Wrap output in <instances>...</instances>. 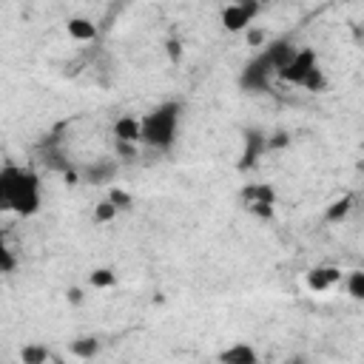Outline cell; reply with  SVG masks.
<instances>
[{
	"mask_svg": "<svg viewBox=\"0 0 364 364\" xmlns=\"http://www.w3.org/2000/svg\"><path fill=\"white\" fill-rule=\"evenodd\" d=\"M0 211L32 217L40 211V176L32 168H0Z\"/></svg>",
	"mask_w": 364,
	"mask_h": 364,
	"instance_id": "obj_1",
	"label": "cell"
},
{
	"mask_svg": "<svg viewBox=\"0 0 364 364\" xmlns=\"http://www.w3.org/2000/svg\"><path fill=\"white\" fill-rule=\"evenodd\" d=\"M179 120H182V106L176 100L160 102L157 109H151L140 120V143L154 151H168L176 143Z\"/></svg>",
	"mask_w": 364,
	"mask_h": 364,
	"instance_id": "obj_2",
	"label": "cell"
},
{
	"mask_svg": "<svg viewBox=\"0 0 364 364\" xmlns=\"http://www.w3.org/2000/svg\"><path fill=\"white\" fill-rule=\"evenodd\" d=\"M273 74H276V71L268 66V60H265L262 55H259V57H253L251 63H245V69H242V74H239V86H242V91L262 94V91L271 89Z\"/></svg>",
	"mask_w": 364,
	"mask_h": 364,
	"instance_id": "obj_3",
	"label": "cell"
},
{
	"mask_svg": "<svg viewBox=\"0 0 364 364\" xmlns=\"http://www.w3.org/2000/svg\"><path fill=\"white\" fill-rule=\"evenodd\" d=\"M259 15V3L256 0H242V3H230L222 9V26L228 32H248L253 20Z\"/></svg>",
	"mask_w": 364,
	"mask_h": 364,
	"instance_id": "obj_4",
	"label": "cell"
},
{
	"mask_svg": "<svg viewBox=\"0 0 364 364\" xmlns=\"http://www.w3.org/2000/svg\"><path fill=\"white\" fill-rule=\"evenodd\" d=\"M242 202L251 214L262 217V219H271L273 217V202H276V194L271 185H262V182H256V185H248L242 191Z\"/></svg>",
	"mask_w": 364,
	"mask_h": 364,
	"instance_id": "obj_5",
	"label": "cell"
},
{
	"mask_svg": "<svg viewBox=\"0 0 364 364\" xmlns=\"http://www.w3.org/2000/svg\"><path fill=\"white\" fill-rule=\"evenodd\" d=\"M316 66H319V63H316V51H313V48H296L293 60L279 71V77H282L284 83H291V86H302L304 77L313 71Z\"/></svg>",
	"mask_w": 364,
	"mask_h": 364,
	"instance_id": "obj_6",
	"label": "cell"
},
{
	"mask_svg": "<svg viewBox=\"0 0 364 364\" xmlns=\"http://www.w3.org/2000/svg\"><path fill=\"white\" fill-rule=\"evenodd\" d=\"M265 151H268V134H262L259 128H251V131L245 134V148H242V157H239V171L256 168Z\"/></svg>",
	"mask_w": 364,
	"mask_h": 364,
	"instance_id": "obj_7",
	"label": "cell"
},
{
	"mask_svg": "<svg viewBox=\"0 0 364 364\" xmlns=\"http://www.w3.org/2000/svg\"><path fill=\"white\" fill-rule=\"evenodd\" d=\"M342 279V271L339 268H333V265H319L313 271H307V288L313 291V293H325L330 288H336Z\"/></svg>",
	"mask_w": 364,
	"mask_h": 364,
	"instance_id": "obj_8",
	"label": "cell"
},
{
	"mask_svg": "<svg viewBox=\"0 0 364 364\" xmlns=\"http://www.w3.org/2000/svg\"><path fill=\"white\" fill-rule=\"evenodd\" d=\"M293 55H296V48L291 46V40H273V43H268L265 51H262V57L268 60V66H271L276 74L293 60Z\"/></svg>",
	"mask_w": 364,
	"mask_h": 364,
	"instance_id": "obj_9",
	"label": "cell"
},
{
	"mask_svg": "<svg viewBox=\"0 0 364 364\" xmlns=\"http://www.w3.org/2000/svg\"><path fill=\"white\" fill-rule=\"evenodd\" d=\"M219 364H259V353L248 342H237L219 353Z\"/></svg>",
	"mask_w": 364,
	"mask_h": 364,
	"instance_id": "obj_10",
	"label": "cell"
},
{
	"mask_svg": "<svg viewBox=\"0 0 364 364\" xmlns=\"http://www.w3.org/2000/svg\"><path fill=\"white\" fill-rule=\"evenodd\" d=\"M114 143H128V145H140V120L131 114H122L114 122Z\"/></svg>",
	"mask_w": 364,
	"mask_h": 364,
	"instance_id": "obj_11",
	"label": "cell"
},
{
	"mask_svg": "<svg viewBox=\"0 0 364 364\" xmlns=\"http://www.w3.org/2000/svg\"><path fill=\"white\" fill-rule=\"evenodd\" d=\"M117 176V165L111 160H97L94 165H89L83 171V179L91 182V185H106V182H111Z\"/></svg>",
	"mask_w": 364,
	"mask_h": 364,
	"instance_id": "obj_12",
	"label": "cell"
},
{
	"mask_svg": "<svg viewBox=\"0 0 364 364\" xmlns=\"http://www.w3.org/2000/svg\"><path fill=\"white\" fill-rule=\"evenodd\" d=\"M66 29H69V35L77 40V43H91V40H97V23L94 20H89V17H71L69 23H66Z\"/></svg>",
	"mask_w": 364,
	"mask_h": 364,
	"instance_id": "obj_13",
	"label": "cell"
},
{
	"mask_svg": "<svg viewBox=\"0 0 364 364\" xmlns=\"http://www.w3.org/2000/svg\"><path fill=\"white\" fill-rule=\"evenodd\" d=\"M353 202H356V197H353V194H345L342 199L330 202V205H327V211H325V219H327L330 225L345 222V219L350 217V211H353Z\"/></svg>",
	"mask_w": 364,
	"mask_h": 364,
	"instance_id": "obj_14",
	"label": "cell"
},
{
	"mask_svg": "<svg viewBox=\"0 0 364 364\" xmlns=\"http://www.w3.org/2000/svg\"><path fill=\"white\" fill-rule=\"evenodd\" d=\"M100 339H94V336H80V339H74L71 342V353L77 356V358H83V361H89V358H94L97 353H100Z\"/></svg>",
	"mask_w": 364,
	"mask_h": 364,
	"instance_id": "obj_15",
	"label": "cell"
},
{
	"mask_svg": "<svg viewBox=\"0 0 364 364\" xmlns=\"http://www.w3.org/2000/svg\"><path fill=\"white\" fill-rule=\"evenodd\" d=\"M48 358H51V353L40 342H29V345H23V350H20V361L23 364H48Z\"/></svg>",
	"mask_w": 364,
	"mask_h": 364,
	"instance_id": "obj_16",
	"label": "cell"
},
{
	"mask_svg": "<svg viewBox=\"0 0 364 364\" xmlns=\"http://www.w3.org/2000/svg\"><path fill=\"white\" fill-rule=\"evenodd\" d=\"M89 282H91V288L106 291V288H114L117 276H114V271H111V268H97V271H91V273H89Z\"/></svg>",
	"mask_w": 364,
	"mask_h": 364,
	"instance_id": "obj_17",
	"label": "cell"
},
{
	"mask_svg": "<svg viewBox=\"0 0 364 364\" xmlns=\"http://www.w3.org/2000/svg\"><path fill=\"white\" fill-rule=\"evenodd\" d=\"M347 293L356 302L364 299V271H350L347 273Z\"/></svg>",
	"mask_w": 364,
	"mask_h": 364,
	"instance_id": "obj_18",
	"label": "cell"
},
{
	"mask_svg": "<svg viewBox=\"0 0 364 364\" xmlns=\"http://www.w3.org/2000/svg\"><path fill=\"white\" fill-rule=\"evenodd\" d=\"M120 211L111 205V199H102V202H97L94 205V222H100V225H106V222H114V217H117Z\"/></svg>",
	"mask_w": 364,
	"mask_h": 364,
	"instance_id": "obj_19",
	"label": "cell"
},
{
	"mask_svg": "<svg viewBox=\"0 0 364 364\" xmlns=\"http://www.w3.org/2000/svg\"><path fill=\"white\" fill-rule=\"evenodd\" d=\"M12 271H17V256L6 242H0V276H6Z\"/></svg>",
	"mask_w": 364,
	"mask_h": 364,
	"instance_id": "obj_20",
	"label": "cell"
},
{
	"mask_svg": "<svg viewBox=\"0 0 364 364\" xmlns=\"http://www.w3.org/2000/svg\"><path fill=\"white\" fill-rule=\"evenodd\" d=\"M302 89H307V91H325V89H327V77H325V71L316 66L313 71H310V74L304 77Z\"/></svg>",
	"mask_w": 364,
	"mask_h": 364,
	"instance_id": "obj_21",
	"label": "cell"
},
{
	"mask_svg": "<svg viewBox=\"0 0 364 364\" xmlns=\"http://www.w3.org/2000/svg\"><path fill=\"white\" fill-rule=\"evenodd\" d=\"M109 199H111V205L117 208V211H128V208H131V205H134V199H131V194H125V191H120V188H114Z\"/></svg>",
	"mask_w": 364,
	"mask_h": 364,
	"instance_id": "obj_22",
	"label": "cell"
},
{
	"mask_svg": "<svg viewBox=\"0 0 364 364\" xmlns=\"http://www.w3.org/2000/svg\"><path fill=\"white\" fill-rule=\"evenodd\" d=\"M291 145V137H288V131H276V134H271L268 137V151H276V148H288Z\"/></svg>",
	"mask_w": 364,
	"mask_h": 364,
	"instance_id": "obj_23",
	"label": "cell"
},
{
	"mask_svg": "<svg viewBox=\"0 0 364 364\" xmlns=\"http://www.w3.org/2000/svg\"><path fill=\"white\" fill-rule=\"evenodd\" d=\"M114 151L120 154V157H122L125 163L137 160V145H128V143H114Z\"/></svg>",
	"mask_w": 364,
	"mask_h": 364,
	"instance_id": "obj_24",
	"label": "cell"
},
{
	"mask_svg": "<svg viewBox=\"0 0 364 364\" xmlns=\"http://www.w3.org/2000/svg\"><path fill=\"white\" fill-rule=\"evenodd\" d=\"M245 37H248V43H251V46H262V43L268 40L265 29H256V26H251V29L245 32Z\"/></svg>",
	"mask_w": 364,
	"mask_h": 364,
	"instance_id": "obj_25",
	"label": "cell"
},
{
	"mask_svg": "<svg viewBox=\"0 0 364 364\" xmlns=\"http://www.w3.org/2000/svg\"><path fill=\"white\" fill-rule=\"evenodd\" d=\"M66 299H69V304H74V307H77V304H83V299H86V296H83V291H80V288H69V291H66Z\"/></svg>",
	"mask_w": 364,
	"mask_h": 364,
	"instance_id": "obj_26",
	"label": "cell"
},
{
	"mask_svg": "<svg viewBox=\"0 0 364 364\" xmlns=\"http://www.w3.org/2000/svg\"><path fill=\"white\" fill-rule=\"evenodd\" d=\"M168 51H171V60H179V43L176 40L168 43Z\"/></svg>",
	"mask_w": 364,
	"mask_h": 364,
	"instance_id": "obj_27",
	"label": "cell"
},
{
	"mask_svg": "<svg viewBox=\"0 0 364 364\" xmlns=\"http://www.w3.org/2000/svg\"><path fill=\"white\" fill-rule=\"evenodd\" d=\"M284 364H310V361H307V358H302V356H293V358H288Z\"/></svg>",
	"mask_w": 364,
	"mask_h": 364,
	"instance_id": "obj_28",
	"label": "cell"
}]
</instances>
